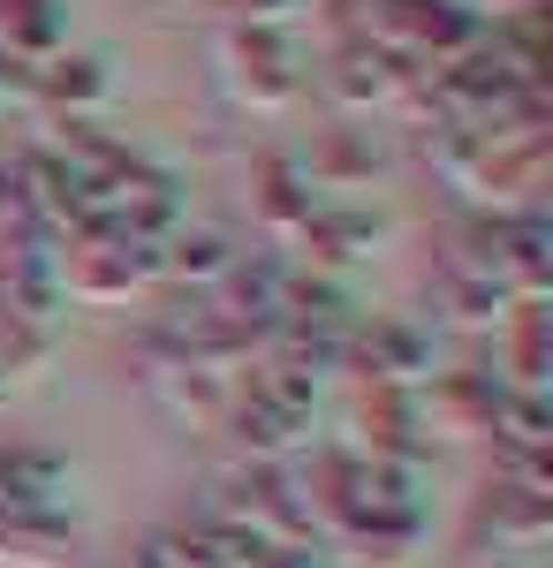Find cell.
Returning a JSON list of instances; mask_svg holds the SVG:
<instances>
[{
  "label": "cell",
  "mask_w": 553,
  "mask_h": 568,
  "mask_svg": "<svg viewBox=\"0 0 553 568\" xmlns=\"http://www.w3.org/2000/svg\"><path fill=\"white\" fill-rule=\"evenodd\" d=\"M243 16H251V31H265V23L281 16V0H243Z\"/></svg>",
  "instance_id": "277c9868"
},
{
  "label": "cell",
  "mask_w": 553,
  "mask_h": 568,
  "mask_svg": "<svg viewBox=\"0 0 553 568\" xmlns=\"http://www.w3.org/2000/svg\"><path fill=\"white\" fill-rule=\"evenodd\" d=\"M53 31H61L53 0H0V39H8L16 61H23V53H39V45H53Z\"/></svg>",
  "instance_id": "6da1fadb"
},
{
  "label": "cell",
  "mask_w": 553,
  "mask_h": 568,
  "mask_svg": "<svg viewBox=\"0 0 553 568\" xmlns=\"http://www.w3.org/2000/svg\"><path fill=\"white\" fill-rule=\"evenodd\" d=\"M174 273L182 281H213V273H228V243H220L213 227H198V235H174Z\"/></svg>",
  "instance_id": "7a4b0ae2"
},
{
  "label": "cell",
  "mask_w": 553,
  "mask_h": 568,
  "mask_svg": "<svg viewBox=\"0 0 553 568\" xmlns=\"http://www.w3.org/2000/svg\"><path fill=\"white\" fill-rule=\"evenodd\" d=\"M39 84L53 91V99H99V91H107V77H99V61H53Z\"/></svg>",
  "instance_id": "3957f363"
}]
</instances>
